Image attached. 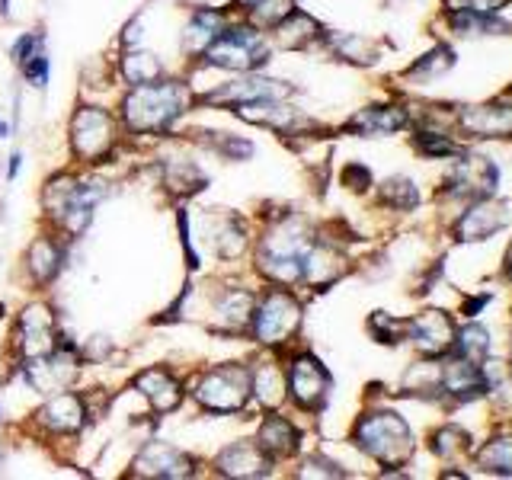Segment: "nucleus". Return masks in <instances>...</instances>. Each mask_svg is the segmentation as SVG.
<instances>
[{
    "instance_id": "nucleus-1",
    "label": "nucleus",
    "mask_w": 512,
    "mask_h": 480,
    "mask_svg": "<svg viewBox=\"0 0 512 480\" xmlns=\"http://www.w3.org/2000/svg\"><path fill=\"white\" fill-rule=\"evenodd\" d=\"M189 106V87L180 80H154V84L132 87V93L122 100V122L128 132L154 135L183 116Z\"/></svg>"
},
{
    "instance_id": "nucleus-2",
    "label": "nucleus",
    "mask_w": 512,
    "mask_h": 480,
    "mask_svg": "<svg viewBox=\"0 0 512 480\" xmlns=\"http://www.w3.org/2000/svg\"><path fill=\"white\" fill-rule=\"evenodd\" d=\"M356 442L362 452H368L381 464H404L413 452V439H410V426L400 420L397 413L378 410L368 413L356 426Z\"/></svg>"
},
{
    "instance_id": "nucleus-3",
    "label": "nucleus",
    "mask_w": 512,
    "mask_h": 480,
    "mask_svg": "<svg viewBox=\"0 0 512 480\" xmlns=\"http://www.w3.org/2000/svg\"><path fill=\"white\" fill-rule=\"evenodd\" d=\"M205 64L221 71H256L269 61V45L256 26H224L221 36L205 48Z\"/></svg>"
},
{
    "instance_id": "nucleus-4",
    "label": "nucleus",
    "mask_w": 512,
    "mask_h": 480,
    "mask_svg": "<svg viewBox=\"0 0 512 480\" xmlns=\"http://www.w3.org/2000/svg\"><path fill=\"white\" fill-rule=\"evenodd\" d=\"M250 394H253V375L244 365H218L212 372H205L196 381V388H192V397L212 413L244 410Z\"/></svg>"
},
{
    "instance_id": "nucleus-5",
    "label": "nucleus",
    "mask_w": 512,
    "mask_h": 480,
    "mask_svg": "<svg viewBox=\"0 0 512 480\" xmlns=\"http://www.w3.org/2000/svg\"><path fill=\"white\" fill-rule=\"evenodd\" d=\"M304 253H308V237H301L295 224H279L260 247V269L272 282L295 285L304 279Z\"/></svg>"
},
{
    "instance_id": "nucleus-6",
    "label": "nucleus",
    "mask_w": 512,
    "mask_h": 480,
    "mask_svg": "<svg viewBox=\"0 0 512 480\" xmlns=\"http://www.w3.org/2000/svg\"><path fill=\"white\" fill-rule=\"evenodd\" d=\"M298 324H301V304L288 292H282V288L266 292L253 311V336L266 346L285 343L298 330Z\"/></svg>"
},
{
    "instance_id": "nucleus-7",
    "label": "nucleus",
    "mask_w": 512,
    "mask_h": 480,
    "mask_svg": "<svg viewBox=\"0 0 512 480\" xmlns=\"http://www.w3.org/2000/svg\"><path fill=\"white\" fill-rule=\"evenodd\" d=\"M116 119L100 106H80L71 119V148L80 160H100L116 144Z\"/></svg>"
},
{
    "instance_id": "nucleus-8",
    "label": "nucleus",
    "mask_w": 512,
    "mask_h": 480,
    "mask_svg": "<svg viewBox=\"0 0 512 480\" xmlns=\"http://www.w3.org/2000/svg\"><path fill=\"white\" fill-rule=\"evenodd\" d=\"M58 320L52 314V308L45 304H29L20 317V330H16V343H20L26 359H39L48 356V352L58 349Z\"/></svg>"
},
{
    "instance_id": "nucleus-9",
    "label": "nucleus",
    "mask_w": 512,
    "mask_h": 480,
    "mask_svg": "<svg viewBox=\"0 0 512 480\" xmlns=\"http://www.w3.org/2000/svg\"><path fill=\"white\" fill-rule=\"evenodd\" d=\"M330 375L314 356H298L288 368V394L301 410H317L327 400Z\"/></svg>"
},
{
    "instance_id": "nucleus-10",
    "label": "nucleus",
    "mask_w": 512,
    "mask_h": 480,
    "mask_svg": "<svg viewBox=\"0 0 512 480\" xmlns=\"http://www.w3.org/2000/svg\"><path fill=\"white\" fill-rule=\"evenodd\" d=\"M132 474L135 477H164V480H176V477H189L192 474V461L173 448L167 442H148L135 455L132 461Z\"/></svg>"
},
{
    "instance_id": "nucleus-11",
    "label": "nucleus",
    "mask_w": 512,
    "mask_h": 480,
    "mask_svg": "<svg viewBox=\"0 0 512 480\" xmlns=\"http://www.w3.org/2000/svg\"><path fill=\"white\" fill-rule=\"evenodd\" d=\"M87 420V400L80 394H71V391H58L45 400L36 413V423L48 432H55V436H68V432H77Z\"/></svg>"
},
{
    "instance_id": "nucleus-12",
    "label": "nucleus",
    "mask_w": 512,
    "mask_h": 480,
    "mask_svg": "<svg viewBox=\"0 0 512 480\" xmlns=\"http://www.w3.org/2000/svg\"><path fill=\"white\" fill-rule=\"evenodd\" d=\"M455 336V324L445 311H423L416 320H410V340L429 359L445 356L455 346Z\"/></svg>"
},
{
    "instance_id": "nucleus-13",
    "label": "nucleus",
    "mask_w": 512,
    "mask_h": 480,
    "mask_svg": "<svg viewBox=\"0 0 512 480\" xmlns=\"http://www.w3.org/2000/svg\"><path fill=\"white\" fill-rule=\"evenodd\" d=\"M506 221H509V208L503 202L477 199V205H471L455 224V237L464 240V244L468 240H487L500 228H506Z\"/></svg>"
},
{
    "instance_id": "nucleus-14",
    "label": "nucleus",
    "mask_w": 512,
    "mask_h": 480,
    "mask_svg": "<svg viewBox=\"0 0 512 480\" xmlns=\"http://www.w3.org/2000/svg\"><path fill=\"white\" fill-rule=\"evenodd\" d=\"M458 122L474 138H512V103L468 106L461 109Z\"/></svg>"
},
{
    "instance_id": "nucleus-15",
    "label": "nucleus",
    "mask_w": 512,
    "mask_h": 480,
    "mask_svg": "<svg viewBox=\"0 0 512 480\" xmlns=\"http://www.w3.org/2000/svg\"><path fill=\"white\" fill-rule=\"evenodd\" d=\"M272 458L260 448V442H231L215 458V468L224 477H263L269 474Z\"/></svg>"
},
{
    "instance_id": "nucleus-16",
    "label": "nucleus",
    "mask_w": 512,
    "mask_h": 480,
    "mask_svg": "<svg viewBox=\"0 0 512 480\" xmlns=\"http://www.w3.org/2000/svg\"><path fill=\"white\" fill-rule=\"evenodd\" d=\"M452 186L458 196H471V199H487L496 189V167L487 157H464L452 170Z\"/></svg>"
},
{
    "instance_id": "nucleus-17",
    "label": "nucleus",
    "mask_w": 512,
    "mask_h": 480,
    "mask_svg": "<svg viewBox=\"0 0 512 480\" xmlns=\"http://www.w3.org/2000/svg\"><path fill=\"white\" fill-rule=\"evenodd\" d=\"M138 394L148 397V404L157 413H173L183 404V384L176 381L167 368H144V372L135 378Z\"/></svg>"
},
{
    "instance_id": "nucleus-18",
    "label": "nucleus",
    "mask_w": 512,
    "mask_h": 480,
    "mask_svg": "<svg viewBox=\"0 0 512 480\" xmlns=\"http://www.w3.org/2000/svg\"><path fill=\"white\" fill-rule=\"evenodd\" d=\"M292 87H285L282 80H263V77H247L224 84L215 93H208V103H247V100H285Z\"/></svg>"
},
{
    "instance_id": "nucleus-19",
    "label": "nucleus",
    "mask_w": 512,
    "mask_h": 480,
    "mask_svg": "<svg viewBox=\"0 0 512 480\" xmlns=\"http://www.w3.org/2000/svg\"><path fill=\"white\" fill-rule=\"evenodd\" d=\"M442 391L452 394V397H477L487 391V378L484 372L477 368V362L468 359H455L442 368Z\"/></svg>"
},
{
    "instance_id": "nucleus-20",
    "label": "nucleus",
    "mask_w": 512,
    "mask_h": 480,
    "mask_svg": "<svg viewBox=\"0 0 512 480\" xmlns=\"http://www.w3.org/2000/svg\"><path fill=\"white\" fill-rule=\"evenodd\" d=\"M237 116L253 125H269L279 128V132H288L292 125H298V112L292 106H285L282 100H247L237 103Z\"/></svg>"
},
{
    "instance_id": "nucleus-21",
    "label": "nucleus",
    "mask_w": 512,
    "mask_h": 480,
    "mask_svg": "<svg viewBox=\"0 0 512 480\" xmlns=\"http://www.w3.org/2000/svg\"><path fill=\"white\" fill-rule=\"evenodd\" d=\"M260 448L269 458H288L298 452V429L285 420V416H266L260 426V436H256Z\"/></svg>"
},
{
    "instance_id": "nucleus-22",
    "label": "nucleus",
    "mask_w": 512,
    "mask_h": 480,
    "mask_svg": "<svg viewBox=\"0 0 512 480\" xmlns=\"http://www.w3.org/2000/svg\"><path fill=\"white\" fill-rule=\"evenodd\" d=\"M407 125V112L400 106H368L349 122L352 132L359 135H394Z\"/></svg>"
},
{
    "instance_id": "nucleus-23",
    "label": "nucleus",
    "mask_w": 512,
    "mask_h": 480,
    "mask_svg": "<svg viewBox=\"0 0 512 480\" xmlns=\"http://www.w3.org/2000/svg\"><path fill=\"white\" fill-rule=\"evenodd\" d=\"M61 260H64V250H61L58 240L39 237L36 244L29 247V253H26V269H29V276L36 279L39 285H48L61 272Z\"/></svg>"
},
{
    "instance_id": "nucleus-24",
    "label": "nucleus",
    "mask_w": 512,
    "mask_h": 480,
    "mask_svg": "<svg viewBox=\"0 0 512 480\" xmlns=\"http://www.w3.org/2000/svg\"><path fill=\"white\" fill-rule=\"evenodd\" d=\"M224 26H228V20H224V13L221 10H196L192 13V20H189V29H186V45H189V52H205L208 45H212Z\"/></svg>"
},
{
    "instance_id": "nucleus-25",
    "label": "nucleus",
    "mask_w": 512,
    "mask_h": 480,
    "mask_svg": "<svg viewBox=\"0 0 512 480\" xmlns=\"http://www.w3.org/2000/svg\"><path fill=\"white\" fill-rule=\"evenodd\" d=\"M343 256L333 253L330 247H314L304 253V279H308L311 285H330L333 279L343 276Z\"/></svg>"
},
{
    "instance_id": "nucleus-26",
    "label": "nucleus",
    "mask_w": 512,
    "mask_h": 480,
    "mask_svg": "<svg viewBox=\"0 0 512 480\" xmlns=\"http://www.w3.org/2000/svg\"><path fill=\"white\" fill-rule=\"evenodd\" d=\"M285 391H288V378L272 362H263L253 372V394L263 407H269V410L279 407L285 400Z\"/></svg>"
},
{
    "instance_id": "nucleus-27",
    "label": "nucleus",
    "mask_w": 512,
    "mask_h": 480,
    "mask_svg": "<svg viewBox=\"0 0 512 480\" xmlns=\"http://www.w3.org/2000/svg\"><path fill=\"white\" fill-rule=\"evenodd\" d=\"M253 295L250 292H228L218 301V324L224 330H244L247 324H253Z\"/></svg>"
},
{
    "instance_id": "nucleus-28",
    "label": "nucleus",
    "mask_w": 512,
    "mask_h": 480,
    "mask_svg": "<svg viewBox=\"0 0 512 480\" xmlns=\"http://www.w3.org/2000/svg\"><path fill=\"white\" fill-rule=\"evenodd\" d=\"M119 71L132 87H144V84H154V80L164 77V64H160V58H154L151 52H141V48H135V52H128L122 58Z\"/></svg>"
},
{
    "instance_id": "nucleus-29",
    "label": "nucleus",
    "mask_w": 512,
    "mask_h": 480,
    "mask_svg": "<svg viewBox=\"0 0 512 480\" xmlns=\"http://www.w3.org/2000/svg\"><path fill=\"white\" fill-rule=\"evenodd\" d=\"M320 36V26L317 20H311L308 13H292V16H285V20L276 26V39L285 45V48H304L308 42H314Z\"/></svg>"
},
{
    "instance_id": "nucleus-30",
    "label": "nucleus",
    "mask_w": 512,
    "mask_h": 480,
    "mask_svg": "<svg viewBox=\"0 0 512 480\" xmlns=\"http://www.w3.org/2000/svg\"><path fill=\"white\" fill-rule=\"evenodd\" d=\"M77 189H80V180H74V176H55V180L45 186L42 205H45V212L52 215L58 224L64 221V215H68V208H71V202L77 196Z\"/></svg>"
},
{
    "instance_id": "nucleus-31",
    "label": "nucleus",
    "mask_w": 512,
    "mask_h": 480,
    "mask_svg": "<svg viewBox=\"0 0 512 480\" xmlns=\"http://www.w3.org/2000/svg\"><path fill=\"white\" fill-rule=\"evenodd\" d=\"M477 461L493 474H512V436H500L477 452Z\"/></svg>"
},
{
    "instance_id": "nucleus-32",
    "label": "nucleus",
    "mask_w": 512,
    "mask_h": 480,
    "mask_svg": "<svg viewBox=\"0 0 512 480\" xmlns=\"http://www.w3.org/2000/svg\"><path fill=\"white\" fill-rule=\"evenodd\" d=\"M295 13V0H256L250 7V20L253 26H263V29H276L285 16Z\"/></svg>"
},
{
    "instance_id": "nucleus-33",
    "label": "nucleus",
    "mask_w": 512,
    "mask_h": 480,
    "mask_svg": "<svg viewBox=\"0 0 512 480\" xmlns=\"http://www.w3.org/2000/svg\"><path fill=\"white\" fill-rule=\"evenodd\" d=\"M455 349H458V356H461V359L480 362V359H487V352H490V336H487L484 327L468 324V327H464V330L458 333Z\"/></svg>"
},
{
    "instance_id": "nucleus-34",
    "label": "nucleus",
    "mask_w": 512,
    "mask_h": 480,
    "mask_svg": "<svg viewBox=\"0 0 512 480\" xmlns=\"http://www.w3.org/2000/svg\"><path fill=\"white\" fill-rule=\"evenodd\" d=\"M452 64H455V52H452V48L439 45V48H432L429 55H423L420 61L413 64L410 77H436V74H445Z\"/></svg>"
},
{
    "instance_id": "nucleus-35",
    "label": "nucleus",
    "mask_w": 512,
    "mask_h": 480,
    "mask_svg": "<svg viewBox=\"0 0 512 480\" xmlns=\"http://www.w3.org/2000/svg\"><path fill=\"white\" fill-rule=\"evenodd\" d=\"M381 202H388L404 212V208H413L420 202V192H416V186L410 180H388L381 186Z\"/></svg>"
},
{
    "instance_id": "nucleus-36",
    "label": "nucleus",
    "mask_w": 512,
    "mask_h": 480,
    "mask_svg": "<svg viewBox=\"0 0 512 480\" xmlns=\"http://www.w3.org/2000/svg\"><path fill=\"white\" fill-rule=\"evenodd\" d=\"M432 452L442 458H455L461 452H468V436H464L458 426H445L432 436Z\"/></svg>"
},
{
    "instance_id": "nucleus-37",
    "label": "nucleus",
    "mask_w": 512,
    "mask_h": 480,
    "mask_svg": "<svg viewBox=\"0 0 512 480\" xmlns=\"http://www.w3.org/2000/svg\"><path fill=\"white\" fill-rule=\"evenodd\" d=\"M333 45L346 61H356V64H368L378 55V48L362 36H340V39H333Z\"/></svg>"
},
{
    "instance_id": "nucleus-38",
    "label": "nucleus",
    "mask_w": 512,
    "mask_h": 480,
    "mask_svg": "<svg viewBox=\"0 0 512 480\" xmlns=\"http://www.w3.org/2000/svg\"><path fill=\"white\" fill-rule=\"evenodd\" d=\"M368 327H372V333L378 336L381 343H397L400 336H404V330H410L407 320H397V317L384 314V311H378L372 320H368Z\"/></svg>"
},
{
    "instance_id": "nucleus-39",
    "label": "nucleus",
    "mask_w": 512,
    "mask_h": 480,
    "mask_svg": "<svg viewBox=\"0 0 512 480\" xmlns=\"http://www.w3.org/2000/svg\"><path fill=\"white\" fill-rule=\"evenodd\" d=\"M20 68H23V77H26L36 90H45V87H48V55H45V48H39L36 55H29V58L20 64Z\"/></svg>"
},
{
    "instance_id": "nucleus-40",
    "label": "nucleus",
    "mask_w": 512,
    "mask_h": 480,
    "mask_svg": "<svg viewBox=\"0 0 512 480\" xmlns=\"http://www.w3.org/2000/svg\"><path fill=\"white\" fill-rule=\"evenodd\" d=\"M420 148H423L429 157H448V154H455V151H458L455 144H452V138L436 135V132H426V135H420Z\"/></svg>"
},
{
    "instance_id": "nucleus-41",
    "label": "nucleus",
    "mask_w": 512,
    "mask_h": 480,
    "mask_svg": "<svg viewBox=\"0 0 512 480\" xmlns=\"http://www.w3.org/2000/svg\"><path fill=\"white\" fill-rule=\"evenodd\" d=\"M506 0H448L452 10H471V13H496Z\"/></svg>"
},
{
    "instance_id": "nucleus-42",
    "label": "nucleus",
    "mask_w": 512,
    "mask_h": 480,
    "mask_svg": "<svg viewBox=\"0 0 512 480\" xmlns=\"http://www.w3.org/2000/svg\"><path fill=\"white\" fill-rule=\"evenodd\" d=\"M343 180H346V186H352L356 192H362L365 186H372V173H368L362 164H349L346 173H343Z\"/></svg>"
},
{
    "instance_id": "nucleus-43",
    "label": "nucleus",
    "mask_w": 512,
    "mask_h": 480,
    "mask_svg": "<svg viewBox=\"0 0 512 480\" xmlns=\"http://www.w3.org/2000/svg\"><path fill=\"white\" fill-rule=\"evenodd\" d=\"M122 42H125V45H132V42L138 45V42H141V23H132V26H128V32H125V39H122Z\"/></svg>"
},
{
    "instance_id": "nucleus-44",
    "label": "nucleus",
    "mask_w": 512,
    "mask_h": 480,
    "mask_svg": "<svg viewBox=\"0 0 512 480\" xmlns=\"http://www.w3.org/2000/svg\"><path fill=\"white\" fill-rule=\"evenodd\" d=\"M20 164H23V157H20V154H13V157H10V170H7L10 180H13L16 173H20Z\"/></svg>"
},
{
    "instance_id": "nucleus-45",
    "label": "nucleus",
    "mask_w": 512,
    "mask_h": 480,
    "mask_svg": "<svg viewBox=\"0 0 512 480\" xmlns=\"http://www.w3.org/2000/svg\"><path fill=\"white\" fill-rule=\"evenodd\" d=\"M10 135V125L4 122V119H0V138H7Z\"/></svg>"
},
{
    "instance_id": "nucleus-46",
    "label": "nucleus",
    "mask_w": 512,
    "mask_h": 480,
    "mask_svg": "<svg viewBox=\"0 0 512 480\" xmlns=\"http://www.w3.org/2000/svg\"><path fill=\"white\" fill-rule=\"evenodd\" d=\"M240 4H247V7H253V4H256V0H240Z\"/></svg>"
},
{
    "instance_id": "nucleus-47",
    "label": "nucleus",
    "mask_w": 512,
    "mask_h": 480,
    "mask_svg": "<svg viewBox=\"0 0 512 480\" xmlns=\"http://www.w3.org/2000/svg\"><path fill=\"white\" fill-rule=\"evenodd\" d=\"M509 276H512V250H509Z\"/></svg>"
}]
</instances>
